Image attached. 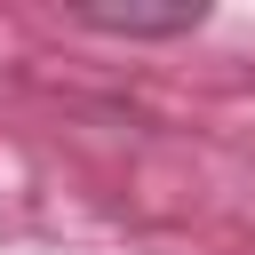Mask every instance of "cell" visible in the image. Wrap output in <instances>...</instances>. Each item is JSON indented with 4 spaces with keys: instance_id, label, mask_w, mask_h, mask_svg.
Instances as JSON below:
<instances>
[{
    "instance_id": "obj_1",
    "label": "cell",
    "mask_w": 255,
    "mask_h": 255,
    "mask_svg": "<svg viewBox=\"0 0 255 255\" xmlns=\"http://www.w3.org/2000/svg\"><path fill=\"white\" fill-rule=\"evenodd\" d=\"M88 32H120V40H167V32H199L207 8L199 0H175V8H72Z\"/></svg>"
}]
</instances>
